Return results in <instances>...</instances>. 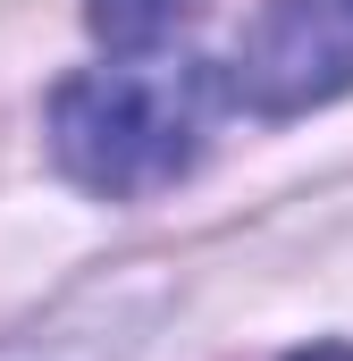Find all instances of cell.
Instances as JSON below:
<instances>
[{
  "instance_id": "6da1fadb",
  "label": "cell",
  "mask_w": 353,
  "mask_h": 361,
  "mask_svg": "<svg viewBox=\"0 0 353 361\" xmlns=\"http://www.w3.org/2000/svg\"><path fill=\"white\" fill-rule=\"evenodd\" d=\"M227 101V76L210 59H169V51H118L109 68H76L51 92V160L59 177L101 193V202H143L169 193Z\"/></svg>"
},
{
  "instance_id": "7a4b0ae2",
  "label": "cell",
  "mask_w": 353,
  "mask_h": 361,
  "mask_svg": "<svg viewBox=\"0 0 353 361\" xmlns=\"http://www.w3.org/2000/svg\"><path fill=\"white\" fill-rule=\"evenodd\" d=\"M227 101L253 118H303L353 92V0H261L236 59L219 68Z\"/></svg>"
},
{
  "instance_id": "3957f363",
  "label": "cell",
  "mask_w": 353,
  "mask_h": 361,
  "mask_svg": "<svg viewBox=\"0 0 353 361\" xmlns=\"http://www.w3.org/2000/svg\"><path fill=\"white\" fill-rule=\"evenodd\" d=\"M202 17V0H85V25L109 51H169Z\"/></svg>"
},
{
  "instance_id": "277c9868",
  "label": "cell",
  "mask_w": 353,
  "mask_h": 361,
  "mask_svg": "<svg viewBox=\"0 0 353 361\" xmlns=\"http://www.w3.org/2000/svg\"><path fill=\"white\" fill-rule=\"evenodd\" d=\"M286 361H353V345H303V353H286Z\"/></svg>"
}]
</instances>
